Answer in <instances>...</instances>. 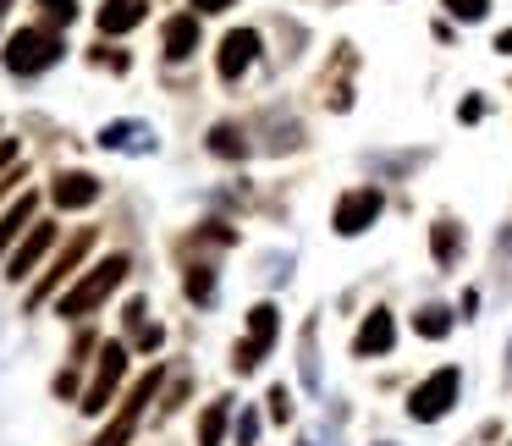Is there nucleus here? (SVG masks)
Listing matches in <instances>:
<instances>
[{"label":"nucleus","mask_w":512,"mask_h":446,"mask_svg":"<svg viewBox=\"0 0 512 446\" xmlns=\"http://www.w3.org/2000/svg\"><path fill=\"white\" fill-rule=\"evenodd\" d=\"M127 270H133V265H127V254L100 259V265H94L89 276L78 281V287H72V292H61V303H56V309L67 314V320H83V314H94V309H100V303L111 298V292L122 287V281H127Z\"/></svg>","instance_id":"obj_1"},{"label":"nucleus","mask_w":512,"mask_h":446,"mask_svg":"<svg viewBox=\"0 0 512 446\" xmlns=\"http://www.w3.org/2000/svg\"><path fill=\"white\" fill-rule=\"evenodd\" d=\"M61 34L56 28H17L12 39H6V72H17V78H34V72L56 67L61 61Z\"/></svg>","instance_id":"obj_2"},{"label":"nucleus","mask_w":512,"mask_h":446,"mask_svg":"<svg viewBox=\"0 0 512 446\" xmlns=\"http://www.w3.org/2000/svg\"><path fill=\"white\" fill-rule=\"evenodd\" d=\"M457 386H463V375H457L452 364L446 369H435L430 380H419V386H413V397H408V413L419 424H435V419H446V413H452V402H457Z\"/></svg>","instance_id":"obj_3"},{"label":"nucleus","mask_w":512,"mask_h":446,"mask_svg":"<svg viewBox=\"0 0 512 446\" xmlns=\"http://www.w3.org/2000/svg\"><path fill=\"white\" fill-rule=\"evenodd\" d=\"M122 375H127V342H105L100 364H94V380H89V391H83L78 408L83 413H105L111 397H116V386H122Z\"/></svg>","instance_id":"obj_4"},{"label":"nucleus","mask_w":512,"mask_h":446,"mask_svg":"<svg viewBox=\"0 0 512 446\" xmlns=\"http://www.w3.org/2000/svg\"><path fill=\"white\" fill-rule=\"evenodd\" d=\"M276 331H281L276 303H254V309H248V336H243V347H237L232 364L243 369V375H248V369H259V364H265V353L276 347Z\"/></svg>","instance_id":"obj_5"},{"label":"nucleus","mask_w":512,"mask_h":446,"mask_svg":"<svg viewBox=\"0 0 512 446\" xmlns=\"http://www.w3.org/2000/svg\"><path fill=\"white\" fill-rule=\"evenodd\" d=\"M155 391H160V369H149V375L133 386V397L122 402V413L100 430V441H94V446H127V441H133V430H138V419H144V408H149Z\"/></svg>","instance_id":"obj_6"},{"label":"nucleus","mask_w":512,"mask_h":446,"mask_svg":"<svg viewBox=\"0 0 512 446\" xmlns=\"http://www.w3.org/2000/svg\"><path fill=\"white\" fill-rule=\"evenodd\" d=\"M380 204H386V199H380V188H353V193H342V199H336V215H331L336 232H342V237H358L364 226L380 221Z\"/></svg>","instance_id":"obj_7"},{"label":"nucleus","mask_w":512,"mask_h":446,"mask_svg":"<svg viewBox=\"0 0 512 446\" xmlns=\"http://www.w3.org/2000/svg\"><path fill=\"white\" fill-rule=\"evenodd\" d=\"M254 56H259V34H254V28H232V34L221 39V56H215V72H221L226 83H237L248 67H254Z\"/></svg>","instance_id":"obj_8"},{"label":"nucleus","mask_w":512,"mask_h":446,"mask_svg":"<svg viewBox=\"0 0 512 446\" xmlns=\"http://www.w3.org/2000/svg\"><path fill=\"white\" fill-rule=\"evenodd\" d=\"M89 248H94V232H89V226H83V232H78V237H72V243H67V248H61V259H56V265H50V270H45V281H39V287H34V292H28V303H34V309H39V303H45V298H50V292H56V287H61V281H67V276H72V270H78V265H83V254H89Z\"/></svg>","instance_id":"obj_9"},{"label":"nucleus","mask_w":512,"mask_h":446,"mask_svg":"<svg viewBox=\"0 0 512 446\" xmlns=\"http://www.w3.org/2000/svg\"><path fill=\"white\" fill-rule=\"evenodd\" d=\"M391 342H397V320H391L386 309H369L364 325H358V336H353V353L375 358V353H391Z\"/></svg>","instance_id":"obj_10"},{"label":"nucleus","mask_w":512,"mask_h":446,"mask_svg":"<svg viewBox=\"0 0 512 446\" xmlns=\"http://www.w3.org/2000/svg\"><path fill=\"white\" fill-rule=\"evenodd\" d=\"M50 243H56V226H39V221H34V226H28V237L12 248V265H6V276L23 281L28 270H34L39 259H45V248H50Z\"/></svg>","instance_id":"obj_11"},{"label":"nucleus","mask_w":512,"mask_h":446,"mask_svg":"<svg viewBox=\"0 0 512 446\" xmlns=\"http://www.w3.org/2000/svg\"><path fill=\"white\" fill-rule=\"evenodd\" d=\"M50 199H56L61 210H89V204L100 199V182H94L89 171H67V177H56Z\"/></svg>","instance_id":"obj_12"},{"label":"nucleus","mask_w":512,"mask_h":446,"mask_svg":"<svg viewBox=\"0 0 512 446\" xmlns=\"http://www.w3.org/2000/svg\"><path fill=\"white\" fill-rule=\"evenodd\" d=\"M160 45H166L171 61H188L193 50H199V12H182L166 23V34H160Z\"/></svg>","instance_id":"obj_13"},{"label":"nucleus","mask_w":512,"mask_h":446,"mask_svg":"<svg viewBox=\"0 0 512 446\" xmlns=\"http://www.w3.org/2000/svg\"><path fill=\"white\" fill-rule=\"evenodd\" d=\"M149 17V0H105L100 6V34H133Z\"/></svg>","instance_id":"obj_14"},{"label":"nucleus","mask_w":512,"mask_h":446,"mask_svg":"<svg viewBox=\"0 0 512 446\" xmlns=\"http://www.w3.org/2000/svg\"><path fill=\"white\" fill-rule=\"evenodd\" d=\"M34 210H39L34 193H17V199H12V210L0 215V254H6V248H12L17 237L28 232V226H34Z\"/></svg>","instance_id":"obj_15"},{"label":"nucleus","mask_w":512,"mask_h":446,"mask_svg":"<svg viewBox=\"0 0 512 446\" xmlns=\"http://www.w3.org/2000/svg\"><path fill=\"white\" fill-rule=\"evenodd\" d=\"M144 314H149V303H144V298H133V303H127V325H133V347H144V353H155V347H160V325H149Z\"/></svg>","instance_id":"obj_16"},{"label":"nucleus","mask_w":512,"mask_h":446,"mask_svg":"<svg viewBox=\"0 0 512 446\" xmlns=\"http://www.w3.org/2000/svg\"><path fill=\"white\" fill-rule=\"evenodd\" d=\"M413 331H419V336H430V342H441V336L452 331V314H446L441 303H430V309H419V314H413Z\"/></svg>","instance_id":"obj_17"},{"label":"nucleus","mask_w":512,"mask_h":446,"mask_svg":"<svg viewBox=\"0 0 512 446\" xmlns=\"http://www.w3.org/2000/svg\"><path fill=\"white\" fill-rule=\"evenodd\" d=\"M100 144L105 149H144V127H138V122H111L100 133Z\"/></svg>","instance_id":"obj_18"},{"label":"nucleus","mask_w":512,"mask_h":446,"mask_svg":"<svg viewBox=\"0 0 512 446\" xmlns=\"http://www.w3.org/2000/svg\"><path fill=\"white\" fill-rule=\"evenodd\" d=\"M226 441V402H210L199 419V446H221Z\"/></svg>","instance_id":"obj_19"},{"label":"nucleus","mask_w":512,"mask_h":446,"mask_svg":"<svg viewBox=\"0 0 512 446\" xmlns=\"http://www.w3.org/2000/svg\"><path fill=\"white\" fill-rule=\"evenodd\" d=\"M210 149H215V155H221V160H243L248 155V144H243V133H237V127H215V133H210Z\"/></svg>","instance_id":"obj_20"},{"label":"nucleus","mask_w":512,"mask_h":446,"mask_svg":"<svg viewBox=\"0 0 512 446\" xmlns=\"http://www.w3.org/2000/svg\"><path fill=\"white\" fill-rule=\"evenodd\" d=\"M188 298H193V303H210V298H215V276H210V265H193V270H188Z\"/></svg>","instance_id":"obj_21"},{"label":"nucleus","mask_w":512,"mask_h":446,"mask_svg":"<svg viewBox=\"0 0 512 446\" xmlns=\"http://www.w3.org/2000/svg\"><path fill=\"white\" fill-rule=\"evenodd\" d=\"M435 259H441V265H452V259H457V226L452 221L435 226Z\"/></svg>","instance_id":"obj_22"},{"label":"nucleus","mask_w":512,"mask_h":446,"mask_svg":"<svg viewBox=\"0 0 512 446\" xmlns=\"http://www.w3.org/2000/svg\"><path fill=\"white\" fill-rule=\"evenodd\" d=\"M446 12H452L457 23H479V17L490 12V0H446Z\"/></svg>","instance_id":"obj_23"},{"label":"nucleus","mask_w":512,"mask_h":446,"mask_svg":"<svg viewBox=\"0 0 512 446\" xmlns=\"http://www.w3.org/2000/svg\"><path fill=\"white\" fill-rule=\"evenodd\" d=\"M39 12H45L56 28H67L72 17H78V0H39Z\"/></svg>","instance_id":"obj_24"},{"label":"nucleus","mask_w":512,"mask_h":446,"mask_svg":"<svg viewBox=\"0 0 512 446\" xmlns=\"http://www.w3.org/2000/svg\"><path fill=\"white\" fill-rule=\"evenodd\" d=\"M254 435H259V413L248 408L243 419H237V446H254Z\"/></svg>","instance_id":"obj_25"},{"label":"nucleus","mask_w":512,"mask_h":446,"mask_svg":"<svg viewBox=\"0 0 512 446\" xmlns=\"http://www.w3.org/2000/svg\"><path fill=\"white\" fill-rule=\"evenodd\" d=\"M17 166V144H12V138H6V144H0V177H6V171H12Z\"/></svg>","instance_id":"obj_26"},{"label":"nucleus","mask_w":512,"mask_h":446,"mask_svg":"<svg viewBox=\"0 0 512 446\" xmlns=\"http://www.w3.org/2000/svg\"><path fill=\"white\" fill-rule=\"evenodd\" d=\"M270 419H287V391H270Z\"/></svg>","instance_id":"obj_27"},{"label":"nucleus","mask_w":512,"mask_h":446,"mask_svg":"<svg viewBox=\"0 0 512 446\" xmlns=\"http://www.w3.org/2000/svg\"><path fill=\"white\" fill-rule=\"evenodd\" d=\"M457 116H463V122H479V116H485V105H479V100H463V105H457Z\"/></svg>","instance_id":"obj_28"},{"label":"nucleus","mask_w":512,"mask_h":446,"mask_svg":"<svg viewBox=\"0 0 512 446\" xmlns=\"http://www.w3.org/2000/svg\"><path fill=\"white\" fill-rule=\"evenodd\" d=\"M232 0H193V12H226Z\"/></svg>","instance_id":"obj_29"},{"label":"nucleus","mask_w":512,"mask_h":446,"mask_svg":"<svg viewBox=\"0 0 512 446\" xmlns=\"http://www.w3.org/2000/svg\"><path fill=\"white\" fill-rule=\"evenodd\" d=\"M496 50H501V56H512V28H507V34H496Z\"/></svg>","instance_id":"obj_30"},{"label":"nucleus","mask_w":512,"mask_h":446,"mask_svg":"<svg viewBox=\"0 0 512 446\" xmlns=\"http://www.w3.org/2000/svg\"><path fill=\"white\" fill-rule=\"evenodd\" d=\"M6 12H12V0H0V23H6Z\"/></svg>","instance_id":"obj_31"}]
</instances>
